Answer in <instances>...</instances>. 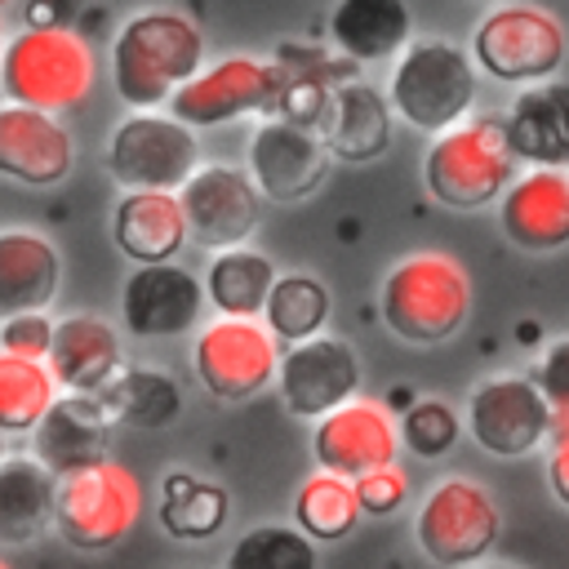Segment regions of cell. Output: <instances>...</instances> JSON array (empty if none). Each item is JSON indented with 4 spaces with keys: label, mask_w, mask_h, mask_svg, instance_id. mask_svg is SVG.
<instances>
[{
    "label": "cell",
    "mask_w": 569,
    "mask_h": 569,
    "mask_svg": "<svg viewBox=\"0 0 569 569\" xmlns=\"http://www.w3.org/2000/svg\"><path fill=\"white\" fill-rule=\"evenodd\" d=\"M556 427V409L533 378L502 373L485 378L467 400V431L493 458H525L533 453Z\"/></svg>",
    "instance_id": "11"
},
{
    "label": "cell",
    "mask_w": 569,
    "mask_h": 569,
    "mask_svg": "<svg viewBox=\"0 0 569 569\" xmlns=\"http://www.w3.org/2000/svg\"><path fill=\"white\" fill-rule=\"evenodd\" d=\"M58 476L36 453H13L0 462V542L27 547L53 525Z\"/></svg>",
    "instance_id": "26"
},
{
    "label": "cell",
    "mask_w": 569,
    "mask_h": 569,
    "mask_svg": "<svg viewBox=\"0 0 569 569\" xmlns=\"http://www.w3.org/2000/svg\"><path fill=\"white\" fill-rule=\"evenodd\" d=\"M98 396L111 409L116 427L124 422L133 431H160L182 409V391H178L173 373H164V369H129L124 365Z\"/></svg>",
    "instance_id": "28"
},
{
    "label": "cell",
    "mask_w": 569,
    "mask_h": 569,
    "mask_svg": "<svg viewBox=\"0 0 569 569\" xmlns=\"http://www.w3.org/2000/svg\"><path fill=\"white\" fill-rule=\"evenodd\" d=\"M396 449H400V427L373 400H347L325 418H316V431H311L316 467L347 480L396 462Z\"/></svg>",
    "instance_id": "17"
},
{
    "label": "cell",
    "mask_w": 569,
    "mask_h": 569,
    "mask_svg": "<svg viewBox=\"0 0 569 569\" xmlns=\"http://www.w3.org/2000/svg\"><path fill=\"white\" fill-rule=\"evenodd\" d=\"M547 480H551V493L569 507V422L556 431V445H551V462H547Z\"/></svg>",
    "instance_id": "39"
},
{
    "label": "cell",
    "mask_w": 569,
    "mask_h": 569,
    "mask_svg": "<svg viewBox=\"0 0 569 569\" xmlns=\"http://www.w3.org/2000/svg\"><path fill=\"white\" fill-rule=\"evenodd\" d=\"M0 569H9V565H4V560H0Z\"/></svg>",
    "instance_id": "42"
},
{
    "label": "cell",
    "mask_w": 569,
    "mask_h": 569,
    "mask_svg": "<svg viewBox=\"0 0 569 569\" xmlns=\"http://www.w3.org/2000/svg\"><path fill=\"white\" fill-rule=\"evenodd\" d=\"M320 124H325V142L338 160H351V164L378 160L391 142V98L365 80H347L329 93Z\"/></svg>",
    "instance_id": "25"
},
{
    "label": "cell",
    "mask_w": 569,
    "mask_h": 569,
    "mask_svg": "<svg viewBox=\"0 0 569 569\" xmlns=\"http://www.w3.org/2000/svg\"><path fill=\"white\" fill-rule=\"evenodd\" d=\"M178 200L187 213V236L200 249H218V253L244 244L262 218V191L236 164H200L178 187Z\"/></svg>",
    "instance_id": "13"
},
{
    "label": "cell",
    "mask_w": 569,
    "mask_h": 569,
    "mask_svg": "<svg viewBox=\"0 0 569 569\" xmlns=\"http://www.w3.org/2000/svg\"><path fill=\"white\" fill-rule=\"evenodd\" d=\"M458 413L445 400H413L400 418V445L418 458H445L458 445Z\"/></svg>",
    "instance_id": "35"
},
{
    "label": "cell",
    "mask_w": 569,
    "mask_h": 569,
    "mask_svg": "<svg viewBox=\"0 0 569 569\" xmlns=\"http://www.w3.org/2000/svg\"><path fill=\"white\" fill-rule=\"evenodd\" d=\"M405 493H409V480H405V471H400L396 462L356 476V498H360V507H365L369 516H391V511H400Z\"/></svg>",
    "instance_id": "37"
},
{
    "label": "cell",
    "mask_w": 569,
    "mask_h": 569,
    "mask_svg": "<svg viewBox=\"0 0 569 569\" xmlns=\"http://www.w3.org/2000/svg\"><path fill=\"white\" fill-rule=\"evenodd\" d=\"M62 284V253L40 231H0V320L44 311Z\"/></svg>",
    "instance_id": "24"
},
{
    "label": "cell",
    "mask_w": 569,
    "mask_h": 569,
    "mask_svg": "<svg viewBox=\"0 0 569 569\" xmlns=\"http://www.w3.org/2000/svg\"><path fill=\"white\" fill-rule=\"evenodd\" d=\"M142 516V480L124 462H93L58 476L53 529L76 551H111Z\"/></svg>",
    "instance_id": "6"
},
{
    "label": "cell",
    "mask_w": 569,
    "mask_h": 569,
    "mask_svg": "<svg viewBox=\"0 0 569 569\" xmlns=\"http://www.w3.org/2000/svg\"><path fill=\"white\" fill-rule=\"evenodd\" d=\"M111 431L116 418L102 405V396H80L67 391L58 396L44 418L31 427V453L53 471V476H71L80 467H93L107 458L111 449Z\"/></svg>",
    "instance_id": "19"
},
{
    "label": "cell",
    "mask_w": 569,
    "mask_h": 569,
    "mask_svg": "<svg viewBox=\"0 0 569 569\" xmlns=\"http://www.w3.org/2000/svg\"><path fill=\"white\" fill-rule=\"evenodd\" d=\"M98 76L89 40H80L67 27H27L13 40H4L0 58V89L9 102L40 107V111H67L89 98Z\"/></svg>",
    "instance_id": "4"
},
{
    "label": "cell",
    "mask_w": 569,
    "mask_h": 569,
    "mask_svg": "<svg viewBox=\"0 0 569 569\" xmlns=\"http://www.w3.org/2000/svg\"><path fill=\"white\" fill-rule=\"evenodd\" d=\"M533 382H538L542 396L551 400L556 418H569V338H556V342L542 351Z\"/></svg>",
    "instance_id": "38"
},
{
    "label": "cell",
    "mask_w": 569,
    "mask_h": 569,
    "mask_svg": "<svg viewBox=\"0 0 569 569\" xmlns=\"http://www.w3.org/2000/svg\"><path fill=\"white\" fill-rule=\"evenodd\" d=\"M507 142L516 160L565 169L569 164V84L565 80H538L529 84L502 116Z\"/></svg>",
    "instance_id": "23"
},
{
    "label": "cell",
    "mask_w": 569,
    "mask_h": 569,
    "mask_svg": "<svg viewBox=\"0 0 569 569\" xmlns=\"http://www.w3.org/2000/svg\"><path fill=\"white\" fill-rule=\"evenodd\" d=\"M276 289V267L258 249H222L204 271V293L218 307V316H262L267 298Z\"/></svg>",
    "instance_id": "29"
},
{
    "label": "cell",
    "mask_w": 569,
    "mask_h": 569,
    "mask_svg": "<svg viewBox=\"0 0 569 569\" xmlns=\"http://www.w3.org/2000/svg\"><path fill=\"white\" fill-rule=\"evenodd\" d=\"M267 325L280 342H302V338H316L329 320V289L307 276V271H289V276H276V289L267 298Z\"/></svg>",
    "instance_id": "33"
},
{
    "label": "cell",
    "mask_w": 569,
    "mask_h": 569,
    "mask_svg": "<svg viewBox=\"0 0 569 569\" xmlns=\"http://www.w3.org/2000/svg\"><path fill=\"white\" fill-rule=\"evenodd\" d=\"M280 338L258 316H218L191 347L196 378L218 400H249L267 391L280 373Z\"/></svg>",
    "instance_id": "10"
},
{
    "label": "cell",
    "mask_w": 569,
    "mask_h": 569,
    "mask_svg": "<svg viewBox=\"0 0 569 569\" xmlns=\"http://www.w3.org/2000/svg\"><path fill=\"white\" fill-rule=\"evenodd\" d=\"M329 142L311 124H298L289 116L262 120L249 138V178L258 191L276 204H298L329 178Z\"/></svg>",
    "instance_id": "14"
},
{
    "label": "cell",
    "mask_w": 569,
    "mask_h": 569,
    "mask_svg": "<svg viewBox=\"0 0 569 569\" xmlns=\"http://www.w3.org/2000/svg\"><path fill=\"white\" fill-rule=\"evenodd\" d=\"M387 98L405 124L445 133L476 102V58L449 40H413L396 58Z\"/></svg>",
    "instance_id": "5"
},
{
    "label": "cell",
    "mask_w": 569,
    "mask_h": 569,
    "mask_svg": "<svg viewBox=\"0 0 569 569\" xmlns=\"http://www.w3.org/2000/svg\"><path fill=\"white\" fill-rule=\"evenodd\" d=\"M498 227L525 253H556L569 244V173L533 164L498 196Z\"/></svg>",
    "instance_id": "20"
},
{
    "label": "cell",
    "mask_w": 569,
    "mask_h": 569,
    "mask_svg": "<svg viewBox=\"0 0 569 569\" xmlns=\"http://www.w3.org/2000/svg\"><path fill=\"white\" fill-rule=\"evenodd\" d=\"M4 458H9V453H4V431H0V462H4Z\"/></svg>",
    "instance_id": "40"
},
{
    "label": "cell",
    "mask_w": 569,
    "mask_h": 569,
    "mask_svg": "<svg viewBox=\"0 0 569 569\" xmlns=\"http://www.w3.org/2000/svg\"><path fill=\"white\" fill-rule=\"evenodd\" d=\"M227 569H316V538L298 525H253L231 542Z\"/></svg>",
    "instance_id": "34"
},
{
    "label": "cell",
    "mask_w": 569,
    "mask_h": 569,
    "mask_svg": "<svg viewBox=\"0 0 569 569\" xmlns=\"http://www.w3.org/2000/svg\"><path fill=\"white\" fill-rule=\"evenodd\" d=\"M58 378L49 360H27L0 351V431H31L58 400Z\"/></svg>",
    "instance_id": "32"
},
{
    "label": "cell",
    "mask_w": 569,
    "mask_h": 569,
    "mask_svg": "<svg viewBox=\"0 0 569 569\" xmlns=\"http://www.w3.org/2000/svg\"><path fill=\"white\" fill-rule=\"evenodd\" d=\"M200 67H204V36L191 18L173 9L133 13L111 40V84L138 111L169 107L173 89L191 80Z\"/></svg>",
    "instance_id": "1"
},
{
    "label": "cell",
    "mask_w": 569,
    "mask_h": 569,
    "mask_svg": "<svg viewBox=\"0 0 569 569\" xmlns=\"http://www.w3.org/2000/svg\"><path fill=\"white\" fill-rule=\"evenodd\" d=\"M467 311H471V280L458 258L436 249L400 258L378 289L382 325L413 347H436L453 338L467 325Z\"/></svg>",
    "instance_id": "2"
},
{
    "label": "cell",
    "mask_w": 569,
    "mask_h": 569,
    "mask_svg": "<svg viewBox=\"0 0 569 569\" xmlns=\"http://www.w3.org/2000/svg\"><path fill=\"white\" fill-rule=\"evenodd\" d=\"M227 489L196 471H169L160 480V525L169 538H213L227 525Z\"/></svg>",
    "instance_id": "30"
},
{
    "label": "cell",
    "mask_w": 569,
    "mask_h": 569,
    "mask_svg": "<svg viewBox=\"0 0 569 569\" xmlns=\"http://www.w3.org/2000/svg\"><path fill=\"white\" fill-rule=\"evenodd\" d=\"M204 302L209 293L196 271L178 262H142L124 276L120 316L133 338H178L200 320Z\"/></svg>",
    "instance_id": "16"
},
{
    "label": "cell",
    "mask_w": 569,
    "mask_h": 569,
    "mask_svg": "<svg viewBox=\"0 0 569 569\" xmlns=\"http://www.w3.org/2000/svg\"><path fill=\"white\" fill-rule=\"evenodd\" d=\"M422 182L436 204L458 213L493 204L516 182V151L507 142L502 116L458 120L453 129L436 133L422 156Z\"/></svg>",
    "instance_id": "3"
},
{
    "label": "cell",
    "mask_w": 569,
    "mask_h": 569,
    "mask_svg": "<svg viewBox=\"0 0 569 569\" xmlns=\"http://www.w3.org/2000/svg\"><path fill=\"white\" fill-rule=\"evenodd\" d=\"M76 164V142L53 111L4 102L0 107V178L22 187H58Z\"/></svg>",
    "instance_id": "18"
},
{
    "label": "cell",
    "mask_w": 569,
    "mask_h": 569,
    "mask_svg": "<svg viewBox=\"0 0 569 569\" xmlns=\"http://www.w3.org/2000/svg\"><path fill=\"white\" fill-rule=\"evenodd\" d=\"M0 4H9V0H0Z\"/></svg>",
    "instance_id": "43"
},
{
    "label": "cell",
    "mask_w": 569,
    "mask_h": 569,
    "mask_svg": "<svg viewBox=\"0 0 569 569\" xmlns=\"http://www.w3.org/2000/svg\"><path fill=\"white\" fill-rule=\"evenodd\" d=\"M200 169V142L187 120L138 111L107 138V173L124 191H178Z\"/></svg>",
    "instance_id": "9"
},
{
    "label": "cell",
    "mask_w": 569,
    "mask_h": 569,
    "mask_svg": "<svg viewBox=\"0 0 569 569\" xmlns=\"http://www.w3.org/2000/svg\"><path fill=\"white\" fill-rule=\"evenodd\" d=\"M565 27L538 4H498L471 31V58L502 84L551 80L565 62Z\"/></svg>",
    "instance_id": "8"
},
{
    "label": "cell",
    "mask_w": 569,
    "mask_h": 569,
    "mask_svg": "<svg viewBox=\"0 0 569 569\" xmlns=\"http://www.w3.org/2000/svg\"><path fill=\"white\" fill-rule=\"evenodd\" d=\"M329 36L356 62L391 58L409 44V4L405 0H338L329 13Z\"/></svg>",
    "instance_id": "27"
},
{
    "label": "cell",
    "mask_w": 569,
    "mask_h": 569,
    "mask_svg": "<svg viewBox=\"0 0 569 569\" xmlns=\"http://www.w3.org/2000/svg\"><path fill=\"white\" fill-rule=\"evenodd\" d=\"M0 58H4V31H0Z\"/></svg>",
    "instance_id": "41"
},
{
    "label": "cell",
    "mask_w": 569,
    "mask_h": 569,
    "mask_svg": "<svg viewBox=\"0 0 569 569\" xmlns=\"http://www.w3.org/2000/svg\"><path fill=\"white\" fill-rule=\"evenodd\" d=\"M53 329H58V325H53L44 311H22V316H9V320H0V351L27 356V360H49Z\"/></svg>",
    "instance_id": "36"
},
{
    "label": "cell",
    "mask_w": 569,
    "mask_h": 569,
    "mask_svg": "<svg viewBox=\"0 0 569 569\" xmlns=\"http://www.w3.org/2000/svg\"><path fill=\"white\" fill-rule=\"evenodd\" d=\"M280 400L293 418H325L329 409L356 400L360 391V360L356 347L347 338L333 333H316L302 342H289V351L280 356V373H276Z\"/></svg>",
    "instance_id": "15"
},
{
    "label": "cell",
    "mask_w": 569,
    "mask_h": 569,
    "mask_svg": "<svg viewBox=\"0 0 569 569\" xmlns=\"http://www.w3.org/2000/svg\"><path fill=\"white\" fill-rule=\"evenodd\" d=\"M360 516H365V507L356 498V480H347V476L316 471L293 493V520H298V529H307L320 542L347 538L360 525Z\"/></svg>",
    "instance_id": "31"
},
{
    "label": "cell",
    "mask_w": 569,
    "mask_h": 569,
    "mask_svg": "<svg viewBox=\"0 0 569 569\" xmlns=\"http://www.w3.org/2000/svg\"><path fill=\"white\" fill-rule=\"evenodd\" d=\"M498 533H502V511H498L493 493L462 476L431 485V493L422 498V507L413 516L418 551L440 569L480 565L493 551Z\"/></svg>",
    "instance_id": "7"
},
{
    "label": "cell",
    "mask_w": 569,
    "mask_h": 569,
    "mask_svg": "<svg viewBox=\"0 0 569 569\" xmlns=\"http://www.w3.org/2000/svg\"><path fill=\"white\" fill-rule=\"evenodd\" d=\"M111 240L133 267L173 262V253L191 240L178 191H120L111 209Z\"/></svg>",
    "instance_id": "22"
},
{
    "label": "cell",
    "mask_w": 569,
    "mask_h": 569,
    "mask_svg": "<svg viewBox=\"0 0 569 569\" xmlns=\"http://www.w3.org/2000/svg\"><path fill=\"white\" fill-rule=\"evenodd\" d=\"M280 84L284 76L249 53L236 58H218L213 67H200L191 80H182L169 98V111L178 120H187L191 129H213L227 120H240L249 111H267L271 102H280Z\"/></svg>",
    "instance_id": "12"
},
{
    "label": "cell",
    "mask_w": 569,
    "mask_h": 569,
    "mask_svg": "<svg viewBox=\"0 0 569 569\" xmlns=\"http://www.w3.org/2000/svg\"><path fill=\"white\" fill-rule=\"evenodd\" d=\"M49 369H53L62 391L98 396L124 369V351H120L116 325H107L93 311H76L67 320H58L53 347H49Z\"/></svg>",
    "instance_id": "21"
}]
</instances>
